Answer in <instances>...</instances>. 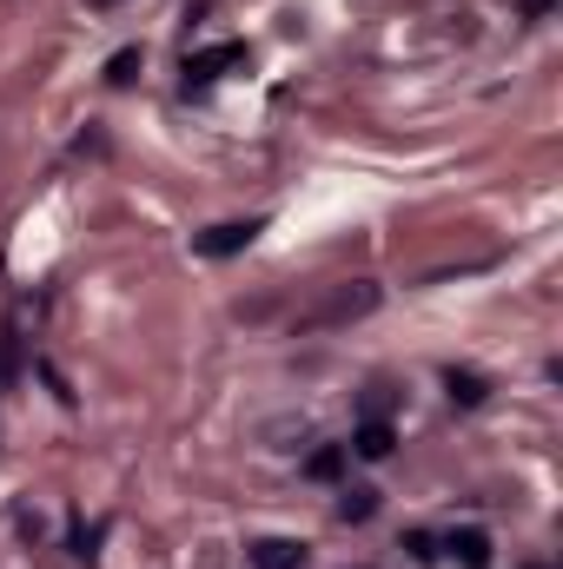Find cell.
<instances>
[{
    "label": "cell",
    "mask_w": 563,
    "mask_h": 569,
    "mask_svg": "<svg viewBox=\"0 0 563 569\" xmlns=\"http://www.w3.org/2000/svg\"><path fill=\"white\" fill-rule=\"evenodd\" d=\"M372 305H378V284H365V279H358V284H338V291H332V298L305 318V325H352V318H365Z\"/></svg>",
    "instance_id": "1"
},
{
    "label": "cell",
    "mask_w": 563,
    "mask_h": 569,
    "mask_svg": "<svg viewBox=\"0 0 563 569\" xmlns=\"http://www.w3.org/2000/svg\"><path fill=\"white\" fill-rule=\"evenodd\" d=\"M266 232V219H226V226H213V232H199L192 246L206 252V259H233V252H246L253 239Z\"/></svg>",
    "instance_id": "2"
},
{
    "label": "cell",
    "mask_w": 563,
    "mask_h": 569,
    "mask_svg": "<svg viewBox=\"0 0 563 569\" xmlns=\"http://www.w3.org/2000/svg\"><path fill=\"white\" fill-rule=\"evenodd\" d=\"M233 67H246V47H239V40H219V47H206V53L186 60V87H213V80L233 73Z\"/></svg>",
    "instance_id": "3"
},
{
    "label": "cell",
    "mask_w": 563,
    "mask_h": 569,
    "mask_svg": "<svg viewBox=\"0 0 563 569\" xmlns=\"http://www.w3.org/2000/svg\"><path fill=\"white\" fill-rule=\"evenodd\" d=\"M352 457H365V463H385L392 450H398V430L385 425V418H365V425L352 430V443H345Z\"/></svg>",
    "instance_id": "4"
},
{
    "label": "cell",
    "mask_w": 563,
    "mask_h": 569,
    "mask_svg": "<svg viewBox=\"0 0 563 569\" xmlns=\"http://www.w3.org/2000/svg\"><path fill=\"white\" fill-rule=\"evenodd\" d=\"M246 557H253V569H305V543L298 537H259Z\"/></svg>",
    "instance_id": "5"
},
{
    "label": "cell",
    "mask_w": 563,
    "mask_h": 569,
    "mask_svg": "<svg viewBox=\"0 0 563 569\" xmlns=\"http://www.w3.org/2000/svg\"><path fill=\"white\" fill-rule=\"evenodd\" d=\"M444 550H451L464 569H491V537H484V530H451Z\"/></svg>",
    "instance_id": "6"
},
{
    "label": "cell",
    "mask_w": 563,
    "mask_h": 569,
    "mask_svg": "<svg viewBox=\"0 0 563 569\" xmlns=\"http://www.w3.org/2000/svg\"><path fill=\"white\" fill-rule=\"evenodd\" d=\"M372 510H378V490H372V483H345V490H338V517H345V523H365Z\"/></svg>",
    "instance_id": "7"
},
{
    "label": "cell",
    "mask_w": 563,
    "mask_h": 569,
    "mask_svg": "<svg viewBox=\"0 0 563 569\" xmlns=\"http://www.w3.org/2000/svg\"><path fill=\"white\" fill-rule=\"evenodd\" d=\"M444 391H451V405H484V378L477 371H444Z\"/></svg>",
    "instance_id": "8"
},
{
    "label": "cell",
    "mask_w": 563,
    "mask_h": 569,
    "mask_svg": "<svg viewBox=\"0 0 563 569\" xmlns=\"http://www.w3.org/2000/svg\"><path fill=\"white\" fill-rule=\"evenodd\" d=\"M134 73H140V47H120L107 60V87H134Z\"/></svg>",
    "instance_id": "9"
},
{
    "label": "cell",
    "mask_w": 563,
    "mask_h": 569,
    "mask_svg": "<svg viewBox=\"0 0 563 569\" xmlns=\"http://www.w3.org/2000/svg\"><path fill=\"white\" fill-rule=\"evenodd\" d=\"M305 470H312L318 483H332V477L345 470V443H325V450H312V463H305Z\"/></svg>",
    "instance_id": "10"
},
{
    "label": "cell",
    "mask_w": 563,
    "mask_h": 569,
    "mask_svg": "<svg viewBox=\"0 0 563 569\" xmlns=\"http://www.w3.org/2000/svg\"><path fill=\"white\" fill-rule=\"evenodd\" d=\"M73 557H80V563L100 557V523H73Z\"/></svg>",
    "instance_id": "11"
},
{
    "label": "cell",
    "mask_w": 563,
    "mask_h": 569,
    "mask_svg": "<svg viewBox=\"0 0 563 569\" xmlns=\"http://www.w3.org/2000/svg\"><path fill=\"white\" fill-rule=\"evenodd\" d=\"M405 550H412V557H418V563H431V557H437V543H431V537H424V530H418V537H405Z\"/></svg>",
    "instance_id": "12"
},
{
    "label": "cell",
    "mask_w": 563,
    "mask_h": 569,
    "mask_svg": "<svg viewBox=\"0 0 563 569\" xmlns=\"http://www.w3.org/2000/svg\"><path fill=\"white\" fill-rule=\"evenodd\" d=\"M551 7H557V0H524V20H544Z\"/></svg>",
    "instance_id": "13"
},
{
    "label": "cell",
    "mask_w": 563,
    "mask_h": 569,
    "mask_svg": "<svg viewBox=\"0 0 563 569\" xmlns=\"http://www.w3.org/2000/svg\"><path fill=\"white\" fill-rule=\"evenodd\" d=\"M93 7H113V0H93Z\"/></svg>",
    "instance_id": "14"
},
{
    "label": "cell",
    "mask_w": 563,
    "mask_h": 569,
    "mask_svg": "<svg viewBox=\"0 0 563 569\" xmlns=\"http://www.w3.org/2000/svg\"><path fill=\"white\" fill-rule=\"evenodd\" d=\"M531 569H551V563H531Z\"/></svg>",
    "instance_id": "15"
},
{
    "label": "cell",
    "mask_w": 563,
    "mask_h": 569,
    "mask_svg": "<svg viewBox=\"0 0 563 569\" xmlns=\"http://www.w3.org/2000/svg\"><path fill=\"white\" fill-rule=\"evenodd\" d=\"M358 569H365V563H358Z\"/></svg>",
    "instance_id": "16"
}]
</instances>
